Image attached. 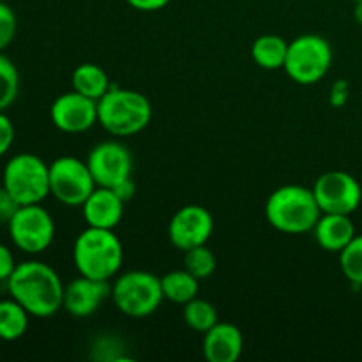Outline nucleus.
<instances>
[{
    "label": "nucleus",
    "instance_id": "1",
    "mask_svg": "<svg viewBox=\"0 0 362 362\" xmlns=\"http://www.w3.org/2000/svg\"><path fill=\"white\" fill-rule=\"evenodd\" d=\"M62 279L53 267L37 260L21 262L7 279L9 296L20 303L30 317L48 318L62 310Z\"/></svg>",
    "mask_w": 362,
    "mask_h": 362
},
{
    "label": "nucleus",
    "instance_id": "2",
    "mask_svg": "<svg viewBox=\"0 0 362 362\" xmlns=\"http://www.w3.org/2000/svg\"><path fill=\"white\" fill-rule=\"evenodd\" d=\"M265 216L272 228L288 235L313 232L322 211L317 204L313 189L286 184L272 191L265 204Z\"/></svg>",
    "mask_w": 362,
    "mask_h": 362
},
{
    "label": "nucleus",
    "instance_id": "3",
    "mask_svg": "<svg viewBox=\"0 0 362 362\" xmlns=\"http://www.w3.org/2000/svg\"><path fill=\"white\" fill-rule=\"evenodd\" d=\"M73 262L80 276L110 281L122 267V243L113 230L87 226L74 240Z\"/></svg>",
    "mask_w": 362,
    "mask_h": 362
},
{
    "label": "nucleus",
    "instance_id": "4",
    "mask_svg": "<svg viewBox=\"0 0 362 362\" xmlns=\"http://www.w3.org/2000/svg\"><path fill=\"white\" fill-rule=\"evenodd\" d=\"M152 119V105L144 94L113 87L98 101V124L113 136L141 133Z\"/></svg>",
    "mask_w": 362,
    "mask_h": 362
},
{
    "label": "nucleus",
    "instance_id": "5",
    "mask_svg": "<svg viewBox=\"0 0 362 362\" xmlns=\"http://www.w3.org/2000/svg\"><path fill=\"white\" fill-rule=\"evenodd\" d=\"M2 186L20 205L41 204L49 197V165L30 152L13 156L4 166Z\"/></svg>",
    "mask_w": 362,
    "mask_h": 362
},
{
    "label": "nucleus",
    "instance_id": "6",
    "mask_svg": "<svg viewBox=\"0 0 362 362\" xmlns=\"http://www.w3.org/2000/svg\"><path fill=\"white\" fill-rule=\"evenodd\" d=\"M110 297L117 310L131 318L148 317L165 300L161 278L147 271H129L120 274L113 281Z\"/></svg>",
    "mask_w": 362,
    "mask_h": 362
},
{
    "label": "nucleus",
    "instance_id": "7",
    "mask_svg": "<svg viewBox=\"0 0 362 362\" xmlns=\"http://www.w3.org/2000/svg\"><path fill=\"white\" fill-rule=\"evenodd\" d=\"M332 64V48L318 34H304L288 42L285 73L299 85H315L324 80Z\"/></svg>",
    "mask_w": 362,
    "mask_h": 362
},
{
    "label": "nucleus",
    "instance_id": "8",
    "mask_svg": "<svg viewBox=\"0 0 362 362\" xmlns=\"http://www.w3.org/2000/svg\"><path fill=\"white\" fill-rule=\"evenodd\" d=\"M95 180L87 161L62 156L49 163V194L67 207H81L92 191Z\"/></svg>",
    "mask_w": 362,
    "mask_h": 362
},
{
    "label": "nucleus",
    "instance_id": "9",
    "mask_svg": "<svg viewBox=\"0 0 362 362\" xmlns=\"http://www.w3.org/2000/svg\"><path fill=\"white\" fill-rule=\"evenodd\" d=\"M14 246L27 255H39L55 239V221L41 204L21 205L7 223Z\"/></svg>",
    "mask_w": 362,
    "mask_h": 362
},
{
    "label": "nucleus",
    "instance_id": "10",
    "mask_svg": "<svg viewBox=\"0 0 362 362\" xmlns=\"http://www.w3.org/2000/svg\"><path fill=\"white\" fill-rule=\"evenodd\" d=\"M311 189L322 214L352 216L362 202L359 180L341 170L322 173Z\"/></svg>",
    "mask_w": 362,
    "mask_h": 362
},
{
    "label": "nucleus",
    "instance_id": "11",
    "mask_svg": "<svg viewBox=\"0 0 362 362\" xmlns=\"http://www.w3.org/2000/svg\"><path fill=\"white\" fill-rule=\"evenodd\" d=\"M87 165L95 180V186L110 187V189L129 179L133 173V158L129 148L113 140L95 145L88 152Z\"/></svg>",
    "mask_w": 362,
    "mask_h": 362
},
{
    "label": "nucleus",
    "instance_id": "12",
    "mask_svg": "<svg viewBox=\"0 0 362 362\" xmlns=\"http://www.w3.org/2000/svg\"><path fill=\"white\" fill-rule=\"evenodd\" d=\"M214 232V218L202 205H186L168 223V239L177 250H193L209 243Z\"/></svg>",
    "mask_w": 362,
    "mask_h": 362
},
{
    "label": "nucleus",
    "instance_id": "13",
    "mask_svg": "<svg viewBox=\"0 0 362 362\" xmlns=\"http://www.w3.org/2000/svg\"><path fill=\"white\" fill-rule=\"evenodd\" d=\"M49 119L62 133H85L98 124V101L85 98L76 90L66 92L53 101Z\"/></svg>",
    "mask_w": 362,
    "mask_h": 362
},
{
    "label": "nucleus",
    "instance_id": "14",
    "mask_svg": "<svg viewBox=\"0 0 362 362\" xmlns=\"http://www.w3.org/2000/svg\"><path fill=\"white\" fill-rule=\"evenodd\" d=\"M110 296H112L110 281L80 276L64 286L62 310H66L74 318H87L94 315Z\"/></svg>",
    "mask_w": 362,
    "mask_h": 362
},
{
    "label": "nucleus",
    "instance_id": "15",
    "mask_svg": "<svg viewBox=\"0 0 362 362\" xmlns=\"http://www.w3.org/2000/svg\"><path fill=\"white\" fill-rule=\"evenodd\" d=\"M124 204L126 202L110 187H95L90 197L81 205L83 218L87 226L105 230H115V226L122 221Z\"/></svg>",
    "mask_w": 362,
    "mask_h": 362
},
{
    "label": "nucleus",
    "instance_id": "16",
    "mask_svg": "<svg viewBox=\"0 0 362 362\" xmlns=\"http://www.w3.org/2000/svg\"><path fill=\"white\" fill-rule=\"evenodd\" d=\"M205 361L209 362H235L243 356L244 338L237 325L230 322H218L204 334Z\"/></svg>",
    "mask_w": 362,
    "mask_h": 362
},
{
    "label": "nucleus",
    "instance_id": "17",
    "mask_svg": "<svg viewBox=\"0 0 362 362\" xmlns=\"http://www.w3.org/2000/svg\"><path fill=\"white\" fill-rule=\"evenodd\" d=\"M315 240L329 253H341L357 235L356 225L346 214H322L313 228Z\"/></svg>",
    "mask_w": 362,
    "mask_h": 362
},
{
    "label": "nucleus",
    "instance_id": "18",
    "mask_svg": "<svg viewBox=\"0 0 362 362\" xmlns=\"http://www.w3.org/2000/svg\"><path fill=\"white\" fill-rule=\"evenodd\" d=\"M71 83H73V90L85 95V98L94 99V101H99L112 88V83H110V78L105 73V69L99 67L98 64L90 62L80 64L73 71Z\"/></svg>",
    "mask_w": 362,
    "mask_h": 362
},
{
    "label": "nucleus",
    "instance_id": "19",
    "mask_svg": "<svg viewBox=\"0 0 362 362\" xmlns=\"http://www.w3.org/2000/svg\"><path fill=\"white\" fill-rule=\"evenodd\" d=\"M286 52H288V42L276 34L260 35L251 46V57L255 64L267 71L283 69Z\"/></svg>",
    "mask_w": 362,
    "mask_h": 362
},
{
    "label": "nucleus",
    "instance_id": "20",
    "mask_svg": "<svg viewBox=\"0 0 362 362\" xmlns=\"http://www.w3.org/2000/svg\"><path fill=\"white\" fill-rule=\"evenodd\" d=\"M198 283L200 281L193 274H189L186 269L172 271L161 276V288L165 300L184 306L191 299L198 297Z\"/></svg>",
    "mask_w": 362,
    "mask_h": 362
},
{
    "label": "nucleus",
    "instance_id": "21",
    "mask_svg": "<svg viewBox=\"0 0 362 362\" xmlns=\"http://www.w3.org/2000/svg\"><path fill=\"white\" fill-rule=\"evenodd\" d=\"M28 311L13 297L0 300V339L16 341L23 338L28 329Z\"/></svg>",
    "mask_w": 362,
    "mask_h": 362
},
{
    "label": "nucleus",
    "instance_id": "22",
    "mask_svg": "<svg viewBox=\"0 0 362 362\" xmlns=\"http://www.w3.org/2000/svg\"><path fill=\"white\" fill-rule=\"evenodd\" d=\"M182 317L187 327L193 329L194 332H200V334H205L209 329H212L219 322L216 308L209 300L200 299V297H194L189 303L184 304Z\"/></svg>",
    "mask_w": 362,
    "mask_h": 362
},
{
    "label": "nucleus",
    "instance_id": "23",
    "mask_svg": "<svg viewBox=\"0 0 362 362\" xmlns=\"http://www.w3.org/2000/svg\"><path fill=\"white\" fill-rule=\"evenodd\" d=\"M20 92V73L7 55L0 52V112H6Z\"/></svg>",
    "mask_w": 362,
    "mask_h": 362
},
{
    "label": "nucleus",
    "instance_id": "24",
    "mask_svg": "<svg viewBox=\"0 0 362 362\" xmlns=\"http://www.w3.org/2000/svg\"><path fill=\"white\" fill-rule=\"evenodd\" d=\"M184 269L193 274L198 281L211 278L216 271L214 253L209 250L207 244L184 251Z\"/></svg>",
    "mask_w": 362,
    "mask_h": 362
},
{
    "label": "nucleus",
    "instance_id": "25",
    "mask_svg": "<svg viewBox=\"0 0 362 362\" xmlns=\"http://www.w3.org/2000/svg\"><path fill=\"white\" fill-rule=\"evenodd\" d=\"M339 265L352 285L362 286V233L354 237L349 246L339 253Z\"/></svg>",
    "mask_w": 362,
    "mask_h": 362
},
{
    "label": "nucleus",
    "instance_id": "26",
    "mask_svg": "<svg viewBox=\"0 0 362 362\" xmlns=\"http://www.w3.org/2000/svg\"><path fill=\"white\" fill-rule=\"evenodd\" d=\"M18 20L11 6L0 0V52L7 48L16 37Z\"/></svg>",
    "mask_w": 362,
    "mask_h": 362
},
{
    "label": "nucleus",
    "instance_id": "27",
    "mask_svg": "<svg viewBox=\"0 0 362 362\" xmlns=\"http://www.w3.org/2000/svg\"><path fill=\"white\" fill-rule=\"evenodd\" d=\"M14 144V126L6 112H0V158L9 152Z\"/></svg>",
    "mask_w": 362,
    "mask_h": 362
},
{
    "label": "nucleus",
    "instance_id": "28",
    "mask_svg": "<svg viewBox=\"0 0 362 362\" xmlns=\"http://www.w3.org/2000/svg\"><path fill=\"white\" fill-rule=\"evenodd\" d=\"M20 207L21 205L7 193L6 187H0V223L7 225Z\"/></svg>",
    "mask_w": 362,
    "mask_h": 362
},
{
    "label": "nucleus",
    "instance_id": "29",
    "mask_svg": "<svg viewBox=\"0 0 362 362\" xmlns=\"http://www.w3.org/2000/svg\"><path fill=\"white\" fill-rule=\"evenodd\" d=\"M16 260H14V255L6 244L0 243V283L6 281L11 278V274L16 269Z\"/></svg>",
    "mask_w": 362,
    "mask_h": 362
},
{
    "label": "nucleus",
    "instance_id": "30",
    "mask_svg": "<svg viewBox=\"0 0 362 362\" xmlns=\"http://www.w3.org/2000/svg\"><path fill=\"white\" fill-rule=\"evenodd\" d=\"M133 9L144 11V13H152V11H159L163 7L168 6L172 0H126Z\"/></svg>",
    "mask_w": 362,
    "mask_h": 362
},
{
    "label": "nucleus",
    "instance_id": "31",
    "mask_svg": "<svg viewBox=\"0 0 362 362\" xmlns=\"http://www.w3.org/2000/svg\"><path fill=\"white\" fill-rule=\"evenodd\" d=\"M113 191H115V193L119 194L124 202H127V200H131L134 194V182L131 180V177H129V179H126L124 182H120L119 186L113 187Z\"/></svg>",
    "mask_w": 362,
    "mask_h": 362
},
{
    "label": "nucleus",
    "instance_id": "32",
    "mask_svg": "<svg viewBox=\"0 0 362 362\" xmlns=\"http://www.w3.org/2000/svg\"><path fill=\"white\" fill-rule=\"evenodd\" d=\"M354 18L359 25H362V0H357L356 2V9H354Z\"/></svg>",
    "mask_w": 362,
    "mask_h": 362
},
{
    "label": "nucleus",
    "instance_id": "33",
    "mask_svg": "<svg viewBox=\"0 0 362 362\" xmlns=\"http://www.w3.org/2000/svg\"><path fill=\"white\" fill-rule=\"evenodd\" d=\"M354 2H357V0H354Z\"/></svg>",
    "mask_w": 362,
    "mask_h": 362
}]
</instances>
